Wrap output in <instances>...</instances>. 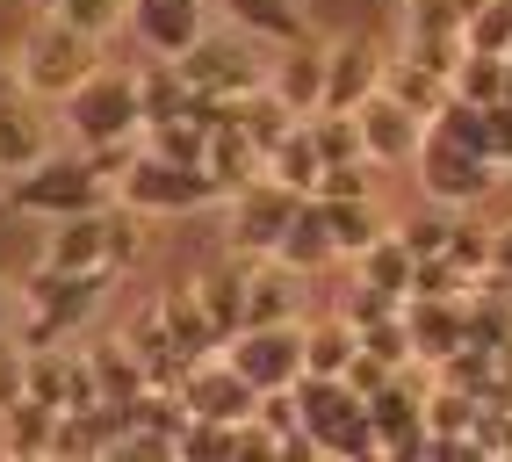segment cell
Wrapping results in <instances>:
<instances>
[{"instance_id":"obj_16","label":"cell","mask_w":512,"mask_h":462,"mask_svg":"<svg viewBox=\"0 0 512 462\" xmlns=\"http://www.w3.org/2000/svg\"><path fill=\"white\" fill-rule=\"evenodd\" d=\"M109 210V203H101ZM101 210H80V217H51V239L37 246V260H51V268L65 275H87V268H109V224H101ZM116 275V268H109Z\"/></svg>"},{"instance_id":"obj_37","label":"cell","mask_w":512,"mask_h":462,"mask_svg":"<svg viewBox=\"0 0 512 462\" xmlns=\"http://www.w3.org/2000/svg\"><path fill=\"white\" fill-rule=\"evenodd\" d=\"M339 311H347L354 325H375V318H397L404 311V296H390V289H375V282H347V296H339Z\"/></svg>"},{"instance_id":"obj_7","label":"cell","mask_w":512,"mask_h":462,"mask_svg":"<svg viewBox=\"0 0 512 462\" xmlns=\"http://www.w3.org/2000/svg\"><path fill=\"white\" fill-rule=\"evenodd\" d=\"M412 174H419V195H426V203H448V210L491 203V188L505 181V167H498L491 152H469V145H455V138H440V130H426Z\"/></svg>"},{"instance_id":"obj_5","label":"cell","mask_w":512,"mask_h":462,"mask_svg":"<svg viewBox=\"0 0 512 462\" xmlns=\"http://www.w3.org/2000/svg\"><path fill=\"white\" fill-rule=\"evenodd\" d=\"M58 123L73 130L80 152H116V145H145V102H138V73H94L58 102Z\"/></svg>"},{"instance_id":"obj_34","label":"cell","mask_w":512,"mask_h":462,"mask_svg":"<svg viewBox=\"0 0 512 462\" xmlns=\"http://www.w3.org/2000/svg\"><path fill=\"white\" fill-rule=\"evenodd\" d=\"M462 37H469V51L512 58V0H476V8L462 15Z\"/></svg>"},{"instance_id":"obj_13","label":"cell","mask_w":512,"mask_h":462,"mask_svg":"<svg viewBox=\"0 0 512 462\" xmlns=\"http://www.w3.org/2000/svg\"><path fill=\"white\" fill-rule=\"evenodd\" d=\"M181 405H188V419H231L238 426V419L260 412V390L238 376L224 354H202L188 369V383H181Z\"/></svg>"},{"instance_id":"obj_11","label":"cell","mask_w":512,"mask_h":462,"mask_svg":"<svg viewBox=\"0 0 512 462\" xmlns=\"http://www.w3.org/2000/svg\"><path fill=\"white\" fill-rule=\"evenodd\" d=\"M217 22V0H130V37L152 58H181Z\"/></svg>"},{"instance_id":"obj_27","label":"cell","mask_w":512,"mask_h":462,"mask_svg":"<svg viewBox=\"0 0 512 462\" xmlns=\"http://www.w3.org/2000/svg\"><path fill=\"white\" fill-rule=\"evenodd\" d=\"M51 434H58V405L44 398H15L0 412V455H51Z\"/></svg>"},{"instance_id":"obj_38","label":"cell","mask_w":512,"mask_h":462,"mask_svg":"<svg viewBox=\"0 0 512 462\" xmlns=\"http://www.w3.org/2000/svg\"><path fill=\"white\" fill-rule=\"evenodd\" d=\"M22 318V282H8V253H0V333Z\"/></svg>"},{"instance_id":"obj_14","label":"cell","mask_w":512,"mask_h":462,"mask_svg":"<svg viewBox=\"0 0 512 462\" xmlns=\"http://www.w3.org/2000/svg\"><path fill=\"white\" fill-rule=\"evenodd\" d=\"M404 318H412L419 361L469 354V296H404Z\"/></svg>"},{"instance_id":"obj_39","label":"cell","mask_w":512,"mask_h":462,"mask_svg":"<svg viewBox=\"0 0 512 462\" xmlns=\"http://www.w3.org/2000/svg\"><path fill=\"white\" fill-rule=\"evenodd\" d=\"M491 275H512V224L491 231Z\"/></svg>"},{"instance_id":"obj_4","label":"cell","mask_w":512,"mask_h":462,"mask_svg":"<svg viewBox=\"0 0 512 462\" xmlns=\"http://www.w3.org/2000/svg\"><path fill=\"white\" fill-rule=\"evenodd\" d=\"M15 73H22V94H37V102H65L73 87H87L101 73V44L80 37L65 15H37L22 29V44H15Z\"/></svg>"},{"instance_id":"obj_26","label":"cell","mask_w":512,"mask_h":462,"mask_svg":"<svg viewBox=\"0 0 512 462\" xmlns=\"http://www.w3.org/2000/svg\"><path fill=\"white\" fill-rule=\"evenodd\" d=\"M383 87L397 94V102H412L426 123H433V116H440V102L455 94V87H448V73H433V65H426L419 51H404V58H383Z\"/></svg>"},{"instance_id":"obj_31","label":"cell","mask_w":512,"mask_h":462,"mask_svg":"<svg viewBox=\"0 0 512 462\" xmlns=\"http://www.w3.org/2000/svg\"><path fill=\"white\" fill-rule=\"evenodd\" d=\"M101 224H109V268L130 275V268L145 260V246H152V217L130 210V203H109V210H101Z\"/></svg>"},{"instance_id":"obj_3","label":"cell","mask_w":512,"mask_h":462,"mask_svg":"<svg viewBox=\"0 0 512 462\" xmlns=\"http://www.w3.org/2000/svg\"><path fill=\"white\" fill-rule=\"evenodd\" d=\"M174 65L188 73V87L202 94V102L231 109V102H246V94L267 87V73H275V44H260V37H246V29H231V22L217 15Z\"/></svg>"},{"instance_id":"obj_17","label":"cell","mask_w":512,"mask_h":462,"mask_svg":"<svg viewBox=\"0 0 512 462\" xmlns=\"http://www.w3.org/2000/svg\"><path fill=\"white\" fill-rule=\"evenodd\" d=\"M361 405H368V398H361L347 376H296V412H303V434L318 441V455H325V441H332Z\"/></svg>"},{"instance_id":"obj_41","label":"cell","mask_w":512,"mask_h":462,"mask_svg":"<svg viewBox=\"0 0 512 462\" xmlns=\"http://www.w3.org/2000/svg\"><path fill=\"white\" fill-rule=\"evenodd\" d=\"M51 8H65V0H37V15H51Z\"/></svg>"},{"instance_id":"obj_32","label":"cell","mask_w":512,"mask_h":462,"mask_svg":"<svg viewBox=\"0 0 512 462\" xmlns=\"http://www.w3.org/2000/svg\"><path fill=\"white\" fill-rule=\"evenodd\" d=\"M505 73H512V58H498V51H462V65L448 73V87L462 94V102H505Z\"/></svg>"},{"instance_id":"obj_43","label":"cell","mask_w":512,"mask_h":462,"mask_svg":"<svg viewBox=\"0 0 512 462\" xmlns=\"http://www.w3.org/2000/svg\"><path fill=\"white\" fill-rule=\"evenodd\" d=\"M404 8H419V0H404Z\"/></svg>"},{"instance_id":"obj_23","label":"cell","mask_w":512,"mask_h":462,"mask_svg":"<svg viewBox=\"0 0 512 462\" xmlns=\"http://www.w3.org/2000/svg\"><path fill=\"white\" fill-rule=\"evenodd\" d=\"M318 203H325V195H318ZM325 217H332V246H339V260H361V253L390 231L383 195H332Z\"/></svg>"},{"instance_id":"obj_40","label":"cell","mask_w":512,"mask_h":462,"mask_svg":"<svg viewBox=\"0 0 512 462\" xmlns=\"http://www.w3.org/2000/svg\"><path fill=\"white\" fill-rule=\"evenodd\" d=\"M15 94H22V73H15V58H0V109H8Z\"/></svg>"},{"instance_id":"obj_10","label":"cell","mask_w":512,"mask_h":462,"mask_svg":"<svg viewBox=\"0 0 512 462\" xmlns=\"http://www.w3.org/2000/svg\"><path fill=\"white\" fill-rule=\"evenodd\" d=\"M354 116H361V138H368V159H375V167H412L419 145H426V130H433L412 102H397L390 87H375Z\"/></svg>"},{"instance_id":"obj_19","label":"cell","mask_w":512,"mask_h":462,"mask_svg":"<svg viewBox=\"0 0 512 462\" xmlns=\"http://www.w3.org/2000/svg\"><path fill=\"white\" fill-rule=\"evenodd\" d=\"M217 15L231 29H246V37L275 44V51L311 37V8H303V0H217Z\"/></svg>"},{"instance_id":"obj_6","label":"cell","mask_w":512,"mask_h":462,"mask_svg":"<svg viewBox=\"0 0 512 462\" xmlns=\"http://www.w3.org/2000/svg\"><path fill=\"white\" fill-rule=\"evenodd\" d=\"M116 203L145 210V217H195V210H217L224 188L210 167H188V159H166V152L138 145V159L116 174Z\"/></svg>"},{"instance_id":"obj_8","label":"cell","mask_w":512,"mask_h":462,"mask_svg":"<svg viewBox=\"0 0 512 462\" xmlns=\"http://www.w3.org/2000/svg\"><path fill=\"white\" fill-rule=\"evenodd\" d=\"M296 203H303V195L282 188L275 174L246 181L238 195H224V246H231V253H253V260H275V246H282Z\"/></svg>"},{"instance_id":"obj_28","label":"cell","mask_w":512,"mask_h":462,"mask_svg":"<svg viewBox=\"0 0 512 462\" xmlns=\"http://www.w3.org/2000/svg\"><path fill=\"white\" fill-rule=\"evenodd\" d=\"M267 174H275L282 188H296V195H318V181H325V152H318V138H311V123H296L289 138L267 152Z\"/></svg>"},{"instance_id":"obj_30","label":"cell","mask_w":512,"mask_h":462,"mask_svg":"<svg viewBox=\"0 0 512 462\" xmlns=\"http://www.w3.org/2000/svg\"><path fill=\"white\" fill-rule=\"evenodd\" d=\"M354 275L361 282H375V289H390V296H412V275H419V253L397 239V224L383 231V239H375L361 260H354Z\"/></svg>"},{"instance_id":"obj_36","label":"cell","mask_w":512,"mask_h":462,"mask_svg":"<svg viewBox=\"0 0 512 462\" xmlns=\"http://www.w3.org/2000/svg\"><path fill=\"white\" fill-rule=\"evenodd\" d=\"M15 398H29V340L8 325V333H0V412Z\"/></svg>"},{"instance_id":"obj_15","label":"cell","mask_w":512,"mask_h":462,"mask_svg":"<svg viewBox=\"0 0 512 462\" xmlns=\"http://www.w3.org/2000/svg\"><path fill=\"white\" fill-rule=\"evenodd\" d=\"M44 109H51V102H37V94H15V102L0 109V181H15V174L37 167L44 152H58Z\"/></svg>"},{"instance_id":"obj_29","label":"cell","mask_w":512,"mask_h":462,"mask_svg":"<svg viewBox=\"0 0 512 462\" xmlns=\"http://www.w3.org/2000/svg\"><path fill=\"white\" fill-rule=\"evenodd\" d=\"M87 361H94V383H101V398H138V390H152L145 383V361H138V347L130 340H87Z\"/></svg>"},{"instance_id":"obj_25","label":"cell","mask_w":512,"mask_h":462,"mask_svg":"<svg viewBox=\"0 0 512 462\" xmlns=\"http://www.w3.org/2000/svg\"><path fill=\"white\" fill-rule=\"evenodd\" d=\"M303 275H289L282 260H253L246 275V325H275V318H303V296H296Z\"/></svg>"},{"instance_id":"obj_35","label":"cell","mask_w":512,"mask_h":462,"mask_svg":"<svg viewBox=\"0 0 512 462\" xmlns=\"http://www.w3.org/2000/svg\"><path fill=\"white\" fill-rule=\"evenodd\" d=\"M51 15H65L80 37L109 44V37H123V29H130V0H65V8H51Z\"/></svg>"},{"instance_id":"obj_21","label":"cell","mask_w":512,"mask_h":462,"mask_svg":"<svg viewBox=\"0 0 512 462\" xmlns=\"http://www.w3.org/2000/svg\"><path fill=\"white\" fill-rule=\"evenodd\" d=\"M267 87H275L296 116H311V109L325 102V44H318V37L282 44V51H275V73H267Z\"/></svg>"},{"instance_id":"obj_2","label":"cell","mask_w":512,"mask_h":462,"mask_svg":"<svg viewBox=\"0 0 512 462\" xmlns=\"http://www.w3.org/2000/svg\"><path fill=\"white\" fill-rule=\"evenodd\" d=\"M0 203H8V217H80V210H101L116 203V181L101 174L94 152H44L29 174L0 181Z\"/></svg>"},{"instance_id":"obj_1","label":"cell","mask_w":512,"mask_h":462,"mask_svg":"<svg viewBox=\"0 0 512 462\" xmlns=\"http://www.w3.org/2000/svg\"><path fill=\"white\" fill-rule=\"evenodd\" d=\"M109 268H87V275H65L51 260H29L22 268V318L15 333L29 347H58V340H80L87 325L101 318V296H109Z\"/></svg>"},{"instance_id":"obj_20","label":"cell","mask_w":512,"mask_h":462,"mask_svg":"<svg viewBox=\"0 0 512 462\" xmlns=\"http://www.w3.org/2000/svg\"><path fill=\"white\" fill-rule=\"evenodd\" d=\"M202 167L217 174V188H224V195H238L246 181H260V174H267V152L253 145V130L224 109V116H217V130H210V152H202Z\"/></svg>"},{"instance_id":"obj_22","label":"cell","mask_w":512,"mask_h":462,"mask_svg":"<svg viewBox=\"0 0 512 462\" xmlns=\"http://www.w3.org/2000/svg\"><path fill=\"white\" fill-rule=\"evenodd\" d=\"M354 354H361V325L347 311L303 318V376H347Z\"/></svg>"},{"instance_id":"obj_33","label":"cell","mask_w":512,"mask_h":462,"mask_svg":"<svg viewBox=\"0 0 512 462\" xmlns=\"http://www.w3.org/2000/svg\"><path fill=\"white\" fill-rule=\"evenodd\" d=\"M455 224H462V210H448V203H426L419 217H404V224H397V239L412 246L419 260H433V253H448V246H455Z\"/></svg>"},{"instance_id":"obj_12","label":"cell","mask_w":512,"mask_h":462,"mask_svg":"<svg viewBox=\"0 0 512 462\" xmlns=\"http://www.w3.org/2000/svg\"><path fill=\"white\" fill-rule=\"evenodd\" d=\"M383 87V44L347 29V37L325 44V102L318 109H361L368 94Z\"/></svg>"},{"instance_id":"obj_18","label":"cell","mask_w":512,"mask_h":462,"mask_svg":"<svg viewBox=\"0 0 512 462\" xmlns=\"http://www.w3.org/2000/svg\"><path fill=\"white\" fill-rule=\"evenodd\" d=\"M275 260H282L289 275H325L332 260H339V246H332V217H325L318 195H303V203H296V217H289V231H282Z\"/></svg>"},{"instance_id":"obj_42","label":"cell","mask_w":512,"mask_h":462,"mask_svg":"<svg viewBox=\"0 0 512 462\" xmlns=\"http://www.w3.org/2000/svg\"><path fill=\"white\" fill-rule=\"evenodd\" d=\"M505 102H512V73H505Z\"/></svg>"},{"instance_id":"obj_9","label":"cell","mask_w":512,"mask_h":462,"mask_svg":"<svg viewBox=\"0 0 512 462\" xmlns=\"http://www.w3.org/2000/svg\"><path fill=\"white\" fill-rule=\"evenodd\" d=\"M224 361L260 390V398H267V390H296V376H303V318H275V325L231 333Z\"/></svg>"},{"instance_id":"obj_24","label":"cell","mask_w":512,"mask_h":462,"mask_svg":"<svg viewBox=\"0 0 512 462\" xmlns=\"http://www.w3.org/2000/svg\"><path fill=\"white\" fill-rule=\"evenodd\" d=\"M159 311H166V333L181 340V354H188V361H202V354H224V333H217L210 304L195 296V282L166 289V296H159Z\"/></svg>"}]
</instances>
